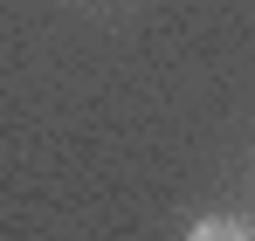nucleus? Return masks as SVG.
Returning <instances> with one entry per match:
<instances>
[{
    "label": "nucleus",
    "mask_w": 255,
    "mask_h": 241,
    "mask_svg": "<svg viewBox=\"0 0 255 241\" xmlns=\"http://www.w3.org/2000/svg\"><path fill=\"white\" fill-rule=\"evenodd\" d=\"M186 241H255L242 221H228V214H207V221H193V235Z\"/></svg>",
    "instance_id": "nucleus-1"
}]
</instances>
